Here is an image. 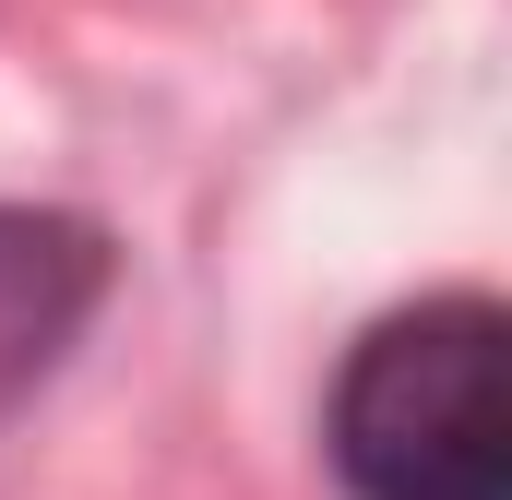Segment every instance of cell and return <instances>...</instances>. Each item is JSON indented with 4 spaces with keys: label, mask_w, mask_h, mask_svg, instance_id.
Instances as JSON below:
<instances>
[{
    "label": "cell",
    "mask_w": 512,
    "mask_h": 500,
    "mask_svg": "<svg viewBox=\"0 0 512 500\" xmlns=\"http://www.w3.org/2000/svg\"><path fill=\"white\" fill-rule=\"evenodd\" d=\"M108 274H120V250L96 239L84 215L0 203V417L60 370V358H72V334L96 322Z\"/></svg>",
    "instance_id": "cell-2"
},
{
    "label": "cell",
    "mask_w": 512,
    "mask_h": 500,
    "mask_svg": "<svg viewBox=\"0 0 512 500\" xmlns=\"http://www.w3.org/2000/svg\"><path fill=\"white\" fill-rule=\"evenodd\" d=\"M322 465L346 500H512V322L489 286L382 310L322 393Z\"/></svg>",
    "instance_id": "cell-1"
}]
</instances>
